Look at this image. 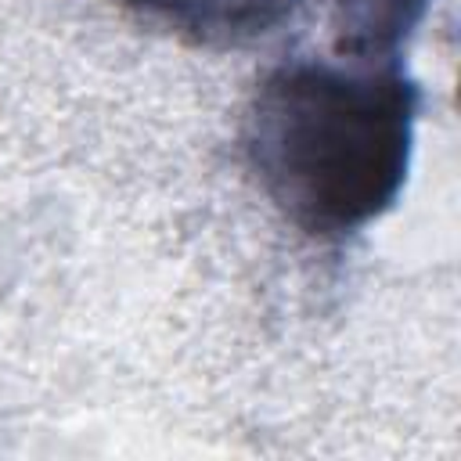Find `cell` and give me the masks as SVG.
Instances as JSON below:
<instances>
[{"mask_svg":"<svg viewBox=\"0 0 461 461\" xmlns=\"http://www.w3.org/2000/svg\"><path fill=\"white\" fill-rule=\"evenodd\" d=\"M122 4L202 43H227L267 32L281 14L292 11V0H122Z\"/></svg>","mask_w":461,"mask_h":461,"instance_id":"cell-2","label":"cell"},{"mask_svg":"<svg viewBox=\"0 0 461 461\" xmlns=\"http://www.w3.org/2000/svg\"><path fill=\"white\" fill-rule=\"evenodd\" d=\"M429 0H331L335 50L346 58H396Z\"/></svg>","mask_w":461,"mask_h":461,"instance_id":"cell-3","label":"cell"},{"mask_svg":"<svg viewBox=\"0 0 461 461\" xmlns=\"http://www.w3.org/2000/svg\"><path fill=\"white\" fill-rule=\"evenodd\" d=\"M418 104L396 58H288L249 101V169L299 230L357 234L403 191Z\"/></svg>","mask_w":461,"mask_h":461,"instance_id":"cell-1","label":"cell"}]
</instances>
